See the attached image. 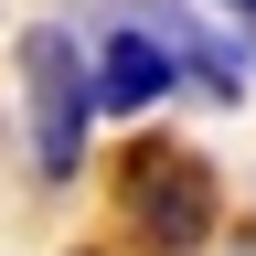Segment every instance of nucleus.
<instances>
[{
    "mask_svg": "<svg viewBox=\"0 0 256 256\" xmlns=\"http://www.w3.org/2000/svg\"><path fill=\"white\" fill-rule=\"evenodd\" d=\"M64 256H107V246H64Z\"/></svg>",
    "mask_w": 256,
    "mask_h": 256,
    "instance_id": "obj_7",
    "label": "nucleus"
},
{
    "mask_svg": "<svg viewBox=\"0 0 256 256\" xmlns=\"http://www.w3.org/2000/svg\"><path fill=\"white\" fill-rule=\"evenodd\" d=\"M160 32H171V43H182V86L192 96H214V107H246V43H224V32L214 22H192L182 11V0H160Z\"/></svg>",
    "mask_w": 256,
    "mask_h": 256,
    "instance_id": "obj_4",
    "label": "nucleus"
},
{
    "mask_svg": "<svg viewBox=\"0 0 256 256\" xmlns=\"http://www.w3.org/2000/svg\"><path fill=\"white\" fill-rule=\"evenodd\" d=\"M22 139H32V182H75L86 171V128H96V64L64 22H22Z\"/></svg>",
    "mask_w": 256,
    "mask_h": 256,
    "instance_id": "obj_2",
    "label": "nucleus"
},
{
    "mask_svg": "<svg viewBox=\"0 0 256 256\" xmlns=\"http://www.w3.org/2000/svg\"><path fill=\"white\" fill-rule=\"evenodd\" d=\"M214 11H235V22H256V0H214Z\"/></svg>",
    "mask_w": 256,
    "mask_h": 256,
    "instance_id": "obj_5",
    "label": "nucleus"
},
{
    "mask_svg": "<svg viewBox=\"0 0 256 256\" xmlns=\"http://www.w3.org/2000/svg\"><path fill=\"white\" fill-rule=\"evenodd\" d=\"M86 64H96V118H150V107H171V86H182V43L160 32V11L107 22L86 43Z\"/></svg>",
    "mask_w": 256,
    "mask_h": 256,
    "instance_id": "obj_3",
    "label": "nucleus"
},
{
    "mask_svg": "<svg viewBox=\"0 0 256 256\" xmlns=\"http://www.w3.org/2000/svg\"><path fill=\"white\" fill-rule=\"evenodd\" d=\"M224 256H256V224H246V235H235V246H224Z\"/></svg>",
    "mask_w": 256,
    "mask_h": 256,
    "instance_id": "obj_6",
    "label": "nucleus"
},
{
    "mask_svg": "<svg viewBox=\"0 0 256 256\" xmlns=\"http://www.w3.org/2000/svg\"><path fill=\"white\" fill-rule=\"evenodd\" d=\"M118 224H128L150 256H203L214 224H224L214 160L182 150V139H160V128H139V139L118 150Z\"/></svg>",
    "mask_w": 256,
    "mask_h": 256,
    "instance_id": "obj_1",
    "label": "nucleus"
}]
</instances>
